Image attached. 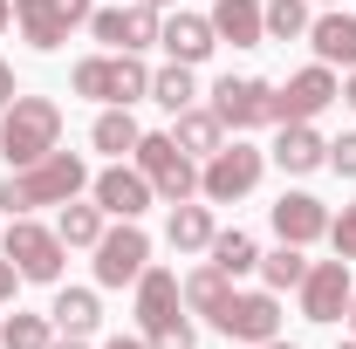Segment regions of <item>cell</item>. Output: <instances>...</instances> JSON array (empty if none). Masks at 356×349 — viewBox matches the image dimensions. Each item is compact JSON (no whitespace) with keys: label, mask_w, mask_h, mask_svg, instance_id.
Wrapping results in <instances>:
<instances>
[{"label":"cell","mask_w":356,"mask_h":349,"mask_svg":"<svg viewBox=\"0 0 356 349\" xmlns=\"http://www.w3.org/2000/svg\"><path fill=\"white\" fill-rule=\"evenodd\" d=\"M83 185H89V165L76 158V151H48L42 165L7 172V185H0V213L21 219V213H35V206H69Z\"/></svg>","instance_id":"1"},{"label":"cell","mask_w":356,"mask_h":349,"mask_svg":"<svg viewBox=\"0 0 356 349\" xmlns=\"http://www.w3.org/2000/svg\"><path fill=\"white\" fill-rule=\"evenodd\" d=\"M48 151H62V103H48V96H14V103L0 110V158H7V172L42 165Z\"/></svg>","instance_id":"2"},{"label":"cell","mask_w":356,"mask_h":349,"mask_svg":"<svg viewBox=\"0 0 356 349\" xmlns=\"http://www.w3.org/2000/svg\"><path fill=\"white\" fill-rule=\"evenodd\" d=\"M131 158H137V172L151 178V192H158V199H172V206H185V199L199 192V165L178 151L172 131H144Z\"/></svg>","instance_id":"3"},{"label":"cell","mask_w":356,"mask_h":349,"mask_svg":"<svg viewBox=\"0 0 356 349\" xmlns=\"http://www.w3.org/2000/svg\"><path fill=\"white\" fill-rule=\"evenodd\" d=\"M261 172H267V151H254V144H220L213 158H206V172H199V192L213 199V206H233V199H247L254 185H261Z\"/></svg>","instance_id":"4"},{"label":"cell","mask_w":356,"mask_h":349,"mask_svg":"<svg viewBox=\"0 0 356 349\" xmlns=\"http://www.w3.org/2000/svg\"><path fill=\"white\" fill-rule=\"evenodd\" d=\"M7 261L21 267V281H62V233L55 226H35V219L21 213V219H7V247H0Z\"/></svg>","instance_id":"5"},{"label":"cell","mask_w":356,"mask_h":349,"mask_svg":"<svg viewBox=\"0 0 356 349\" xmlns=\"http://www.w3.org/2000/svg\"><path fill=\"white\" fill-rule=\"evenodd\" d=\"M336 96H343V89H336V76H329V62H315V69H302V76H288V83L274 89L267 124H315Z\"/></svg>","instance_id":"6"},{"label":"cell","mask_w":356,"mask_h":349,"mask_svg":"<svg viewBox=\"0 0 356 349\" xmlns=\"http://www.w3.org/2000/svg\"><path fill=\"white\" fill-rule=\"evenodd\" d=\"M144 267H151V233H144L137 219H124L117 233L96 240V281H103V288H137Z\"/></svg>","instance_id":"7"},{"label":"cell","mask_w":356,"mask_h":349,"mask_svg":"<svg viewBox=\"0 0 356 349\" xmlns=\"http://www.w3.org/2000/svg\"><path fill=\"white\" fill-rule=\"evenodd\" d=\"M89 14H96V0H14V21L35 48H62Z\"/></svg>","instance_id":"8"},{"label":"cell","mask_w":356,"mask_h":349,"mask_svg":"<svg viewBox=\"0 0 356 349\" xmlns=\"http://www.w3.org/2000/svg\"><path fill=\"white\" fill-rule=\"evenodd\" d=\"M213 329L233 336V343H274V336H281V302H274V288H261V295H226L220 315H213Z\"/></svg>","instance_id":"9"},{"label":"cell","mask_w":356,"mask_h":349,"mask_svg":"<svg viewBox=\"0 0 356 349\" xmlns=\"http://www.w3.org/2000/svg\"><path fill=\"white\" fill-rule=\"evenodd\" d=\"M350 261L336 254V261H309V274H302V315L309 322H343L350 315Z\"/></svg>","instance_id":"10"},{"label":"cell","mask_w":356,"mask_h":349,"mask_svg":"<svg viewBox=\"0 0 356 349\" xmlns=\"http://www.w3.org/2000/svg\"><path fill=\"white\" fill-rule=\"evenodd\" d=\"M89 28H96V42H110L117 55H137V48H151L158 42V7L151 0H131V7H96L89 14Z\"/></svg>","instance_id":"11"},{"label":"cell","mask_w":356,"mask_h":349,"mask_svg":"<svg viewBox=\"0 0 356 349\" xmlns=\"http://www.w3.org/2000/svg\"><path fill=\"white\" fill-rule=\"evenodd\" d=\"M267 103H274V83H261V76H220L213 83V117H220L226 131L267 124Z\"/></svg>","instance_id":"12"},{"label":"cell","mask_w":356,"mask_h":349,"mask_svg":"<svg viewBox=\"0 0 356 349\" xmlns=\"http://www.w3.org/2000/svg\"><path fill=\"white\" fill-rule=\"evenodd\" d=\"M89 192H96V206H103L110 219H137L144 206H151V199H158V192H151V178L137 172V165H124V158H117L110 172H96V178H89Z\"/></svg>","instance_id":"13"},{"label":"cell","mask_w":356,"mask_h":349,"mask_svg":"<svg viewBox=\"0 0 356 349\" xmlns=\"http://www.w3.org/2000/svg\"><path fill=\"white\" fill-rule=\"evenodd\" d=\"M274 233H281L288 247H309V240L329 233V206H322L315 192H281V199H274Z\"/></svg>","instance_id":"14"},{"label":"cell","mask_w":356,"mask_h":349,"mask_svg":"<svg viewBox=\"0 0 356 349\" xmlns=\"http://www.w3.org/2000/svg\"><path fill=\"white\" fill-rule=\"evenodd\" d=\"M158 48H165L172 62H185V69H199V62L220 48V35H213V21H206V14H172V21L158 28Z\"/></svg>","instance_id":"15"},{"label":"cell","mask_w":356,"mask_h":349,"mask_svg":"<svg viewBox=\"0 0 356 349\" xmlns=\"http://www.w3.org/2000/svg\"><path fill=\"white\" fill-rule=\"evenodd\" d=\"M172 315H178V274L144 267V274H137V329L151 336V329H165Z\"/></svg>","instance_id":"16"},{"label":"cell","mask_w":356,"mask_h":349,"mask_svg":"<svg viewBox=\"0 0 356 349\" xmlns=\"http://www.w3.org/2000/svg\"><path fill=\"white\" fill-rule=\"evenodd\" d=\"M213 35L233 48H261L267 42V21H261V0H213Z\"/></svg>","instance_id":"17"},{"label":"cell","mask_w":356,"mask_h":349,"mask_svg":"<svg viewBox=\"0 0 356 349\" xmlns=\"http://www.w3.org/2000/svg\"><path fill=\"white\" fill-rule=\"evenodd\" d=\"M274 165L281 172H315V165H329V144L309 131V124H281V137H274Z\"/></svg>","instance_id":"18"},{"label":"cell","mask_w":356,"mask_h":349,"mask_svg":"<svg viewBox=\"0 0 356 349\" xmlns=\"http://www.w3.org/2000/svg\"><path fill=\"white\" fill-rule=\"evenodd\" d=\"M309 42H315L322 62L356 69V14H315V21H309Z\"/></svg>","instance_id":"19"},{"label":"cell","mask_w":356,"mask_h":349,"mask_svg":"<svg viewBox=\"0 0 356 349\" xmlns=\"http://www.w3.org/2000/svg\"><path fill=\"white\" fill-rule=\"evenodd\" d=\"M48 322L62 329V336H89L96 322H103V302H96V288H62L55 308H48Z\"/></svg>","instance_id":"20"},{"label":"cell","mask_w":356,"mask_h":349,"mask_svg":"<svg viewBox=\"0 0 356 349\" xmlns=\"http://www.w3.org/2000/svg\"><path fill=\"white\" fill-rule=\"evenodd\" d=\"M178 151H185V158H213V151H220V137H226V124L220 117H213V110H199V103H192V110H178Z\"/></svg>","instance_id":"21"},{"label":"cell","mask_w":356,"mask_h":349,"mask_svg":"<svg viewBox=\"0 0 356 349\" xmlns=\"http://www.w3.org/2000/svg\"><path fill=\"white\" fill-rule=\"evenodd\" d=\"M165 240H172L178 254H206V247H213V213H206V206H192V199H185V206H172Z\"/></svg>","instance_id":"22"},{"label":"cell","mask_w":356,"mask_h":349,"mask_svg":"<svg viewBox=\"0 0 356 349\" xmlns=\"http://www.w3.org/2000/svg\"><path fill=\"white\" fill-rule=\"evenodd\" d=\"M89 137H96V151H110V158H131V151H137V137H144V131H137L131 103H110V110L96 117V131H89Z\"/></svg>","instance_id":"23"},{"label":"cell","mask_w":356,"mask_h":349,"mask_svg":"<svg viewBox=\"0 0 356 349\" xmlns=\"http://www.w3.org/2000/svg\"><path fill=\"white\" fill-rule=\"evenodd\" d=\"M178 295H185V302L213 322V315H220V302L233 295V274H220V267L206 261V267H192V274H185V288H178Z\"/></svg>","instance_id":"24"},{"label":"cell","mask_w":356,"mask_h":349,"mask_svg":"<svg viewBox=\"0 0 356 349\" xmlns=\"http://www.w3.org/2000/svg\"><path fill=\"white\" fill-rule=\"evenodd\" d=\"M206 254H213V267H220V274H233V281L261 267V247H254V233H240V226H233V233H213V247H206Z\"/></svg>","instance_id":"25"},{"label":"cell","mask_w":356,"mask_h":349,"mask_svg":"<svg viewBox=\"0 0 356 349\" xmlns=\"http://www.w3.org/2000/svg\"><path fill=\"white\" fill-rule=\"evenodd\" d=\"M302 274H309V261H302V247H274V254H261V281L281 295V288H302Z\"/></svg>","instance_id":"26"},{"label":"cell","mask_w":356,"mask_h":349,"mask_svg":"<svg viewBox=\"0 0 356 349\" xmlns=\"http://www.w3.org/2000/svg\"><path fill=\"white\" fill-rule=\"evenodd\" d=\"M55 233H62V247H96V240H103V206H76V199H69Z\"/></svg>","instance_id":"27"},{"label":"cell","mask_w":356,"mask_h":349,"mask_svg":"<svg viewBox=\"0 0 356 349\" xmlns=\"http://www.w3.org/2000/svg\"><path fill=\"white\" fill-rule=\"evenodd\" d=\"M137 96H151V69L137 55H110V103H137Z\"/></svg>","instance_id":"28"},{"label":"cell","mask_w":356,"mask_h":349,"mask_svg":"<svg viewBox=\"0 0 356 349\" xmlns=\"http://www.w3.org/2000/svg\"><path fill=\"white\" fill-rule=\"evenodd\" d=\"M55 343V322L48 315H14V322H0V349H48Z\"/></svg>","instance_id":"29"},{"label":"cell","mask_w":356,"mask_h":349,"mask_svg":"<svg viewBox=\"0 0 356 349\" xmlns=\"http://www.w3.org/2000/svg\"><path fill=\"white\" fill-rule=\"evenodd\" d=\"M261 21H267L274 42H295V35H309V0H267Z\"/></svg>","instance_id":"30"},{"label":"cell","mask_w":356,"mask_h":349,"mask_svg":"<svg viewBox=\"0 0 356 349\" xmlns=\"http://www.w3.org/2000/svg\"><path fill=\"white\" fill-rule=\"evenodd\" d=\"M151 96H158L172 117H178V110H192V96H199V89H192V69H185V62L158 69V76H151Z\"/></svg>","instance_id":"31"},{"label":"cell","mask_w":356,"mask_h":349,"mask_svg":"<svg viewBox=\"0 0 356 349\" xmlns=\"http://www.w3.org/2000/svg\"><path fill=\"white\" fill-rule=\"evenodd\" d=\"M76 96H96V103H110V55H89V62H76Z\"/></svg>","instance_id":"32"},{"label":"cell","mask_w":356,"mask_h":349,"mask_svg":"<svg viewBox=\"0 0 356 349\" xmlns=\"http://www.w3.org/2000/svg\"><path fill=\"white\" fill-rule=\"evenodd\" d=\"M144 343H151V349H199V336H192V322H185V315H172V322H165V329H151Z\"/></svg>","instance_id":"33"},{"label":"cell","mask_w":356,"mask_h":349,"mask_svg":"<svg viewBox=\"0 0 356 349\" xmlns=\"http://www.w3.org/2000/svg\"><path fill=\"white\" fill-rule=\"evenodd\" d=\"M329 240H336V254H343V261H356V206H343V213L329 219Z\"/></svg>","instance_id":"34"},{"label":"cell","mask_w":356,"mask_h":349,"mask_svg":"<svg viewBox=\"0 0 356 349\" xmlns=\"http://www.w3.org/2000/svg\"><path fill=\"white\" fill-rule=\"evenodd\" d=\"M329 165H336L343 178H356V131H343L336 144H329Z\"/></svg>","instance_id":"35"},{"label":"cell","mask_w":356,"mask_h":349,"mask_svg":"<svg viewBox=\"0 0 356 349\" xmlns=\"http://www.w3.org/2000/svg\"><path fill=\"white\" fill-rule=\"evenodd\" d=\"M14 281H21V267H14L7 254H0V302H14Z\"/></svg>","instance_id":"36"},{"label":"cell","mask_w":356,"mask_h":349,"mask_svg":"<svg viewBox=\"0 0 356 349\" xmlns=\"http://www.w3.org/2000/svg\"><path fill=\"white\" fill-rule=\"evenodd\" d=\"M14 96H21V89H14V69H7V62H0V110H7V103H14Z\"/></svg>","instance_id":"37"},{"label":"cell","mask_w":356,"mask_h":349,"mask_svg":"<svg viewBox=\"0 0 356 349\" xmlns=\"http://www.w3.org/2000/svg\"><path fill=\"white\" fill-rule=\"evenodd\" d=\"M103 349H151L144 336H117V343H103Z\"/></svg>","instance_id":"38"},{"label":"cell","mask_w":356,"mask_h":349,"mask_svg":"<svg viewBox=\"0 0 356 349\" xmlns=\"http://www.w3.org/2000/svg\"><path fill=\"white\" fill-rule=\"evenodd\" d=\"M48 349H89V343H83V336H62V343H48Z\"/></svg>","instance_id":"39"},{"label":"cell","mask_w":356,"mask_h":349,"mask_svg":"<svg viewBox=\"0 0 356 349\" xmlns=\"http://www.w3.org/2000/svg\"><path fill=\"white\" fill-rule=\"evenodd\" d=\"M7 21H14V0H0V35H7Z\"/></svg>","instance_id":"40"},{"label":"cell","mask_w":356,"mask_h":349,"mask_svg":"<svg viewBox=\"0 0 356 349\" xmlns=\"http://www.w3.org/2000/svg\"><path fill=\"white\" fill-rule=\"evenodd\" d=\"M254 349H295V343H281V336H274V343H254Z\"/></svg>","instance_id":"41"},{"label":"cell","mask_w":356,"mask_h":349,"mask_svg":"<svg viewBox=\"0 0 356 349\" xmlns=\"http://www.w3.org/2000/svg\"><path fill=\"white\" fill-rule=\"evenodd\" d=\"M343 96H350V110H356V76H350V89H343Z\"/></svg>","instance_id":"42"},{"label":"cell","mask_w":356,"mask_h":349,"mask_svg":"<svg viewBox=\"0 0 356 349\" xmlns=\"http://www.w3.org/2000/svg\"><path fill=\"white\" fill-rule=\"evenodd\" d=\"M350 336H356V295H350Z\"/></svg>","instance_id":"43"},{"label":"cell","mask_w":356,"mask_h":349,"mask_svg":"<svg viewBox=\"0 0 356 349\" xmlns=\"http://www.w3.org/2000/svg\"><path fill=\"white\" fill-rule=\"evenodd\" d=\"M343 349H356V336H350V343H343Z\"/></svg>","instance_id":"44"},{"label":"cell","mask_w":356,"mask_h":349,"mask_svg":"<svg viewBox=\"0 0 356 349\" xmlns=\"http://www.w3.org/2000/svg\"><path fill=\"white\" fill-rule=\"evenodd\" d=\"M151 7H165V0H151Z\"/></svg>","instance_id":"45"}]
</instances>
